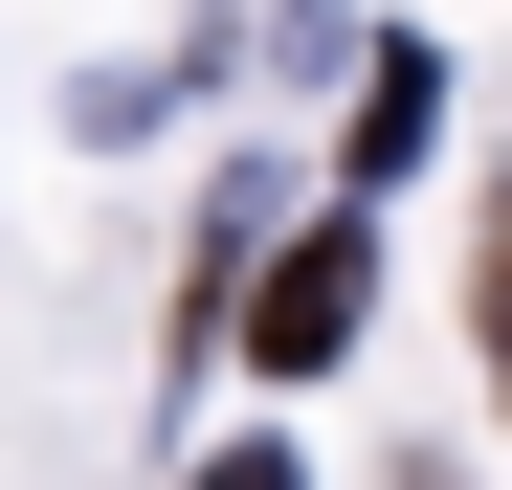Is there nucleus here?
I'll use <instances>...</instances> for the list:
<instances>
[{"instance_id":"f257e3e1","label":"nucleus","mask_w":512,"mask_h":490,"mask_svg":"<svg viewBox=\"0 0 512 490\" xmlns=\"http://www.w3.org/2000/svg\"><path fill=\"white\" fill-rule=\"evenodd\" d=\"M357 312H379V245H357V201L245 245V357H268V379H334V357H357Z\"/></svg>"},{"instance_id":"f03ea898","label":"nucleus","mask_w":512,"mask_h":490,"mask_svg":"<svg viewBox=\"0 0 512 490\" xmlns=\"http://www.w3.org/2000/svg\"><path fill=\"white\" fill-rule=\"evenodd\" d=\"M423 134H446V45H379V90H357V179H401Z\"/></svg>"},{"instance_id":"7ed1b4c3","label":"nucleus","mask_w":512,"mask_h":490,"mask_svg":"<svg viewBox=\"0 0 512 490\" xmlns=\"http://www.w3.org/2000/svg\"><path fill=\"white\" fill-rule=\"evenodd\" d=\"M468 335H490V379H512V201H490V245H468Z\"/></svg>"},{"instance_id":"20e7f679","label":"nucleus","mask_w":512,"mask_h":490,"mask_svg":"<svg viewBox=\"0 0 512 490\" xmlns=\"http://www.w3.org/2000/svg\"><path fill=\"white\" fill-rule=\"evenodd\" d=\"M201 490H312V468H290V446H223V468H201Z\"/></svg>"}]
</instances>
